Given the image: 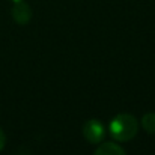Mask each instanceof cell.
Listing matches in <instances>:
<instances>
[{
    "label": "cell",
    "instance_id": "8992f818",
    "mask_svg": "<svg viewBox=\"0 0 155 155\" xmlns=\"http://www.w3.org/2000/svg\"><path fill=\"white\" fill-rule=\"evenodd\" d=\"M5 145H6V136H5L3 130L0 128V151L5 148Z\"/></svg>",
    "mask_w": 155,
    "mask_h": 155
},
{
    "label": "cell",
    "instance_id": "7a4b0ae2",
    "mask_svg": "<svg viewBox=\"0 0 155 155\" xmlns=\"http://www.w3.org/2000/svg\"><path fill=\"white\" fill-rule=\"evenodd\" d=\"M81 133H83V137L91 145H98L105 137V127L98 119H89V120L84 122V125L81 128Z\"/></svg>",
    "mask_w": 155,
    "mask_h": 155
},
{
    "label": "cell",
    "instance_id": "5b68a950",
    "mask_svg": "<svg viewBox=\"0 0 155 155\" xmlns=\"http://www.w3.org/2000/svg\"><path fill=\"white\" fill-rule=\"evenodd\" d=\"M142 127L146 133L149 134H155V113H146L142 117Z\"/></svg>",
    "mask_w": 155,
    "mask_h": 155
},
{
    "label": "cell",
    "instance_id": "3957f363",
    "mask_svg": "<svg viewBox=\"0 0 155 155\" xmlns=\"http://www.w3.org/2000/svg\"><path fill=\"white\" fill-rule=\"evenodd\" d=\"M12 18L17 24H27L32 18V9L30 6L21 0V2H15L14 8H12Z\"/></svg>",
    "mask_w": 155,
    "mask_h": 155
},
{
    "label": "cell",
    "instance_id": "277c9868",
    "mask_svg": "<svg viewBox=\"0 0 155 155\" xmlns=\"http://www.w3.org/2000/svg\"><path fill=\"white\" fill-rule=\"evenodd\" d=\"M94 155H125V151L114 142H104L97 148Z\"/></svg>",
    "mask_w": 155,
    "mask_h": 155
},
{
    "label": "cell",
    "instance_id": "6da1fadb",
    "mask_svg": "<svg viewBox=\"0 0 155 155\" xmlns=\"http://www.w3.org/2000/svg\"><path fill=\"white\" fill-rule=\"evenodd\" d=\"M137 131H139V120L130 113H119L108 124V133L117 142L133 140Z\"/></svg>",
    "mask_w": 155,
    "mask_h": 155
},
{
    "label": "cell",
    "instance_id": "52a82bcc",
    "mask_svg": "<svg viewBox=\"0 0 155 155\" xmlns=\"http://www.w3.org/2000/svg\"><path fill=\"white\" fill-rule=\"evenodd\" d=\"M11 2H14V3H15V2H21V0H11Z\"/></svg>",
    "mask_w": 155,
    "mask_h": 155
}]
</instances>
